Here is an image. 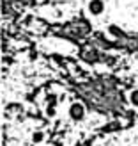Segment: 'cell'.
I'll return each instance as SVG.
<instances>
[{
    "label": "cell",
    "instance_id": "6da1fadb",
    "mask_svg": "<svg viewBox=\"0 0 138 146\" xmlns=\"http://www.w3.org/2000/svg\"><path fill=\"white\" fill-rule=\"evenodd\" d=\"M101 9H103V4H101V0H92L90 2V11L96 14V13H101Z\"/></svg>",
    "mask_w": 138,
    "mask_h": 146
},
{
    "label": "cell",
    "instance_id": "7a4b0ae2",
    "mask_svg": "<svg viewBox=\"0 0 138 146\" xmlns=\"http://www.w3.org/2000/svg\"><path fill=\"white\" fill-rule=\"evenodd\" d=\"M82 111H83V109H82V107H78V105H76V107H73V116H76V118H78Z\"/></svg>",
    "mask_w": 138,
    "mask_h": 146
},
{
    "label": "cell",
    "instance_id": "3957f363",
    "mask_svg": "<svg viewBox=\"0 0 138 146\" xmlns=\"http://www.w3.org/2000/svg\"><path fill=\"white\" fill-rule=\"evenodd\" d=\"M133 102H135V104H138V93L133 94Z\"/></svg>",
    "mask_w": 138,
    "mask_h": 146
}]
</instances>
